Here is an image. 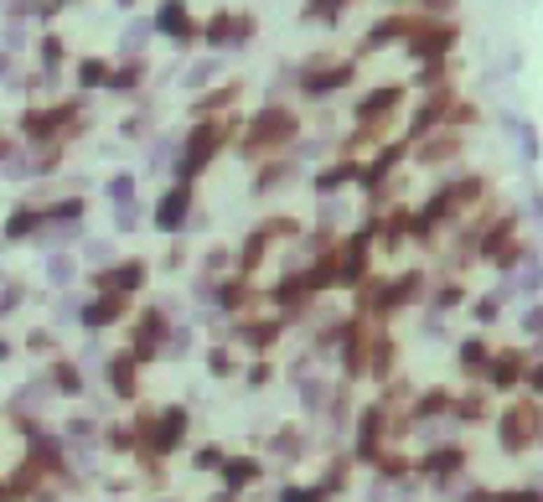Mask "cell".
I'll return each instance as SVG.
<instances>
[{"instance_id": "cell-3", "label": "cell", "mask_w": 543, "mask_h": 502, "mask_svg": "<svg viewBox=\"0 0 543 502\" xmlns=\"http://www.w3.org/2000/svg\"><path fill=\"white\" fill-rule=\"evenodd\" d=\"M213 73H218V62H197V68L187 73V83L197 88V83H207V78H213Z\"/></svg>"}, {"instance_id": "cell-4", "label": "cell", "mask_w": 543, "mask_h": 502, "mask_svg": "<svg viewBox=\"0 0 543 502\" xmlns=\"http://www.w3.org/2000/svg\"><path fill=\"white\" fill-rule=\"evenodd\" d=\"M518 140H523V151H528V155H538V135H533V125H523V120H518Z\"/></svg>"}, {"instance_id": "cell-2", "label": "cell", "mask_w": 543, "mask_h": 502, "mask_svg": "<svg viewBox=\"0 0 543 502\" xmlns=\"http://www.w3.org/2000/svg\"><path fill=\"white\" fill-rule=\"evenodd\" d=\"M543 285V264L533 259V264H523V290H538Z\"/></svg>"}, {"instance_id": "cell-1", "label": "cell", "mask_w": 543, "mask_h": 502, "mask_svg": "<svg viewBox=\"0 0 543 502\" xmlns=\"http://www.w3.org/2000/svg\"><path fill=\"white\" fill-rule=\"evenodd\" d=\"M145 36H150V21H135V26L125 32V52H140V42H145Z\"/></svg>"}, {"instance_id": "cell-6", "label": "cell", "mask_w": 543, "mask_h": 502, "mask_svg": "<svg viewBox=\"0 0 543 502\" xmlns=\"http://www.w3.org/2000/svg\"><path fill=\"white\" fill-rule=\"evenodd\" d=\"M523 326H533V332H543V311H528V321Z\"/></svg>"}, {"instance_id": "cell-7", "label": "cell", "mask_w": 543, "mask_h": 502, "mask_svg": "<svg viewBox=\"0 0 543 502\" xmlns=\"http://www.w3.org/2000/svg\"><path fill=\"white\" fill-rule=\"evenodd\" d=\"M533 383H538V389H543V368H538V373H533Z\"/></svg>"}, {"instance_id": "cell-5", "label": "cell", "mask_w": 543, "mask_h": 502, "mask_svg": "<svg viewBox=\"0 0 543 502\" xmlns=\"http://www.w3.org/2000/svg\"><path fill=\"white\" fill-rule=\"evenodd\" d=\"M181 218V197H171V202L161 207V223H166V228H171V223H176Z\"/></svg>"}]
</instances>
